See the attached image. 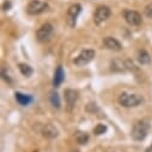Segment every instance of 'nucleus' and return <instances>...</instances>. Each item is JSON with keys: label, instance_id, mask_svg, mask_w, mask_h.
Listing matches in <instances>:
<instances>
[{"label": "nucleus", "instance_id": "f257e3e1", "mask_svg": "<svg viewBox=\"0 0 152 152\" xmlns=\"http://www.w3.org/2000/svg\"><path fill=\"white\" fill-rule=\"evenodd\" d=\"M150 128H151V125L147 120L137 121L133 126V129H132V138L137 141H142L147 137Z\"/></svg>", "mask_w": 152, "mask_h": 152}, {"label": "nucleus", "instance_id": "f03ea898", "mask_svg": "<svg viewBox=\"0 0 152 152\" xmlns=\"http://www.w3.org/2000/svg\"><path fill=\"white\" fill-rule=\"evenodd\" d=\"M142 102V97L140 95L135 94H128V92H122L119 96V103L125 107V108H133L139 105Z\"/></svg>", "mask_w": 152, "mask_h": 152}, {"label": "nucleus", "instance_id": "7ed1b4c3", "mask_svg": "<svg viewBox=\"0 0 152 152\" xmlns=\"http://www.w3.org/2000/svg\"><path fill=\"white\" fill-rule=\"evenodd\" d=\"M48 4L46 1H43V0H32V1H30V4L28 5L26 7V11L29 15H40L45 11L48 10Z\"/></svg>", "mask_w": 152, "mask_h": 152}, {"label": "nucleus", "instance_id": "20e7f679", "mask_svg": "<svg viewBox=\"0 0 152 152\" xmlns=\"http://www.w3.org/2000/svg\"><path fill=\"white\" fill-rule=\"evenodd\" d=\"M94 58H95V52L92 49H85V50L80 52V54L74 59V65L78 67L85 66L89 62H91L94 60Z\"/></svg>", "mask_w": 152, "mask_h": 152}, {"label": "nucleus", "instance_id": "39448f33", "mask_svg": "<svg viewBox=\"0 0 152 152\" xmlns=\"http://www.w3.org/2000/svg\"><path fill=\"white\" fill-rule=\"evenodd\" d=\"M53 35V25L50 23H45L36 32L37 40L40 42H47Z\"/></svg>", "mask_w": 152, "mask_h": 152}, {"label": "nucleus", "instance_id": "423d86ee", "mask_svg": "<svg viewBox=\"0 0 152 152\" xmlns=\"http://www.w3.org/2000/svg\"><path fill=\"white\" fill-rule=\"evenodd\" d=\"M80 11H82V6L79 4H73L69 6V9L67 11V23L69 26L75 25V22H77V18H78Z\"/></svg>", "mask_w": 152, "mask_h": 152}, {"label": "nucleus", "instance_id": "0eeeda50", "mask_svg": "<svg viewBox=\"0 0 152 152\" xmlns=\"http://www.w3.org/2000/svg\"><path fill=\"white\" fill-rule=\"evenodd\" d=\"M110 9L108 6H98L95 11V16H94V20L96 24H101L104 20H107L110 17Z\"/></svg>", "mask_w": 152, "mask_h": 152}, {"label": "nucleus", "instance_id": "6e6552de", "mask_svg": "<svg viewBox=\"0 0 152 152\" xmlns=\"http://www.w3.org/2000/svg\"><path fill=\"white\" fill-rule=\"evenodd\" d=\"M124 17L126 19V22L129 25L137 26L139 24H141V16L139 12L137 11H132V10H125L124 11Z\"/></svg>", "mask_w": 152, "mask_h": 152}, {"label": "nucleus", "instance_id": "1a4fd4ad", "mask_svg": "<svg viewBox=\"0 0 152 152\" xmlns=\"http://www.w3.org/2000/svg\"><path fill=\"white\" fill-rule=\"evenodd\" d=\"M78 99V92L72 89H67L65 90V101H66V105L68 110H72L77 103Z\"/></svg>", "mask_w": 152, "mask_h": 152}, {"label": "nucleus", "instance_id": "9d476101", "mask_svg": "<svg viewBox=\"0 0 152 152\" xmlns=\"http://www.w3.org/2000/svg\"><path fill=\"white\" fill-rule=\"evenodd\" d=\"M41 133H42V135H43V137L49 138V139H54V138H56V137L59 135L58 129H56L53 125H50V124L43 125V126H42V128H41Z\"/></svg>", "mask_w": 152, "mask_h": 152}, {"label": "nucleus", "instance_id": "9b49d317", "mask_svg": "<svg viewBox=\"0 0 152 152\" xmlns=\"http://www.w3.org/2000/svg\"><path fill=\"white\" fill-rule=\"evenodd\" d=\"M103 43H104V46H105L108 49H110V50L119 52V50H121V48H122L121 43H120L116 39H114V37H105V39L103 40Z\"/></svg>", "mask_w": 152, "mask_h": 152}, {"label": "nucleus", "instance_id": "f8f14e48", "mask_svg": "<svg viewBox=\"0 0 152 152\" xmlns=\"http://www.w3.org/2000/svg\"><path fill=\"white\" fill-rule=\"evenodd\" d=\"M64 79H65L64 69H62L61 66H58V68H56V71L54 73V78H53V85H54V88H59L62 84Z\"/></svg>", "mask_w": 152, "mask_h": 152}, {"label": "nucleus", "instance_id": "ddd939ff", "mask_svg": "<svg viewBox=\"0 0 152 152\" xmlns=\"http://www.w3.org/2000/svg\"><path fill=\"white\" fill-rule=\"evenodd\" d=\"M15 96H16L17 102L23 107H26L32 102V97L30 95H25V94H22V92H16Z\"/></svg>", "mask_w": 152, "mask_h": 152}, {"label": "nucleus", "instance_id": "4468645a", "mask_svg": "<svg viewBox=\"0 0 152 152\" xmlns=\"http://www.w3.org/2000/svg\"><path fill=\"white\" fill-rule=\"evenodd\" d=\"M49 101H50V104L54 108H56V109L60 108L61 102H60V97H59V95H58L56 91H50L49 92Z\"/></svg>", "mask_w": 152, "mask_h": 152}, {"label": "nucleus", "instance_id": "2eb2a0df", "mask_svg": "<svg viewBox=\"0 0 152 152\" xmlns=\"http://www.w3.org/2000/svg\"><path fill=\"white\" fill-rule=\"evenodd\" d=\"M74 137H75V140H77V142L80 144V145H85L89 141V135L85 132H82V131H78L77 133L74 134Z\"/></svg>", "mask_w": 152, "mask_h": 152}, {"label": "nucleus", "instance_id": "dca6fc26", "mask_svg": "<svg viewBox=\"0 0 152 152\" xmlns=\"http://www.w3.org/2000/svg\"><path fill=\"white\" fill-rule=\"evenodd\" d=\"M138 60H139L140 64L146 65V64H150L151 58H150V55H148V53L146 50H139L138 52Z\"/></svg>", "mask_w": 152, "mask_h": 152}, {"label": "nucleus", "instance_id": "f3484780", "mask_svg": "<svg viewBox=\"0 0 152 152\" xmlns=\"http://www.w3.org/2000/svg\"><path fill=\"white\" fill-rule=\"evenodd\" d=\"M18 67H19V71L22 72V74L25 75V77H30V75L32 74V68L29 65H26V64H19Z\"/></svg>", "mask_w": 152, "mask_h": 152}, {"label": "nucleus", "instance_id": "a211bd4d", "mask_svg": "<svg viewBox=\"0 0 152 152\" xmlns=\"http://www.w3.org/2000/svg\"><path fill=\"white\" fill-rule=\"evenodd\" d=\"M105 132H107V126L103 125V124H98V125L94 128V133H95L96 135H101V134H103V133H105Z\"/></svg>", "mask_w": 152, "mask_h": 152}, {"label": "nucleus", "instance_id": "6ab92c4d", "mask_svg": "<svg viewBox=\"0 0 152 152\" xmlns=\"http://www.w3.org/2000/svg\"><path fill=\"white\" fill-rule=\"evenodd\" d=\"M144 12H145L146 17H148V18H152V3H150V4H147V5L145 6V9H144Z\"/></svg>", "mask_w": 152, "mask_h": 152}, {"label": "nucleus", "instance_id": "aec40b11", "mask_svg": "<svg viewBox=\"0 0 152 152\" xmlns=\"http://www.w3.org/2000/svg\"><path fill=\"white\" fill-rule=\"evenodd\" d=\"M11 6H12V5H11V3L7 0V1H5V3H4V5H3V10H4V11H9V10L11 9Z\"/></svg>", "mask_w": 152, "mask_h": 152}, {"label": "nucleus", "instance_id": "412c9836", "mask_svg": "<svg viewBox=\"0 0 152 152\" xmlns=\"http://www.w3.org/2000/svg\"><path fill=\"white\" fill-rule=\"evenodd\" d=\"M145 152H152V144L146 148V151H145Z\"/></svg>", "mask_w": 152, "mask_h": 152}]
</instances>
